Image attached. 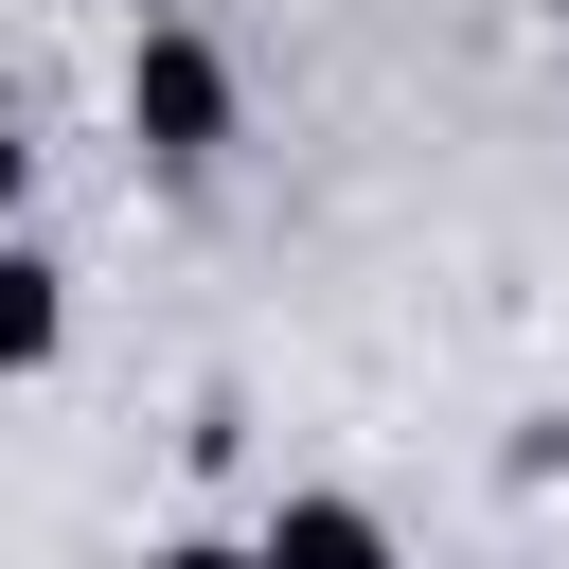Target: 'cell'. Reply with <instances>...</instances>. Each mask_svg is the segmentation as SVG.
<instances>
[{"label":"cell","instance_id":"obj_1","mask_svg":"<svg viewBox=\"0 0 569 569\" xmlns=\"http://www.w3.org/2000/svg\"><path fill=\"white\" fill-rule=\"evenodd\" d=\"M124 124H142V142H160V160H213V142H231V53H213V36H178V18H160V36H142V53H124Z\"/></svg>","mask_w":569,"mask_h":569},{"label":"cell","instance_id":"obj_2","mask_svg":"<svg viewBox=\"0 0 569 569\" xmlns=\"http://www.w3.org/2000/svg\"><path fill=\"white\" fill-rule=\"evenodd\" d=\"M249 569H391V533H373V516H356V498H284V516H267V551H249Z\"/></svg>","mask_w":569,"mask_h":569},{"label":"cell","instance_id":"obj_3","mask_svg":"<svg viewBox=\"0 0 569 569\" xmlns=\"http://www.w3.org/2000/svg\"><path fill=\"white\" fill-rule=\"evenodd\" d=\"M53 338H71V302H53V267H36V249H0V373H36Z\"/></svg>","mask_w":569,"mask_h":569},{"label":"cell","instance_id":"obj_4","mask_svg":"<svg viewBox=\"0 0 569 569\" xmlns=\"http://www.w3.org/2000/svg\"><path fill=\"white\" fill-rule=\"evenodd\" d=\"M18 160H36V142H18V124H0V213H18Z\"/></svg>","mask_w":569,"mask_h":569},{"label":"cell","instance_id":"obj_5","mask_svg":"<svg viewBox=\"0 0 569 569\" xmlns=\"http://www.w3.org/2000/svg\"><path fill=\"white\" fill-rule=\"evenodd\" d=\"M160 569H249V551H160Z\"/></svg>","mask_w":569,"mask_h":569},{"label":"cell","instance_id":"obj_6","mask_svg":"<svg viewBox=\"0 0 569 569\" xmlns=\"http://www.w3.org/2000/svg\"><path fill=\"white\" fill-rule=\"evenodd\" d=\"M0 124H18V107H0Z\"/></svg>","mask_w":569,"mask_h":569}]
</instances>
